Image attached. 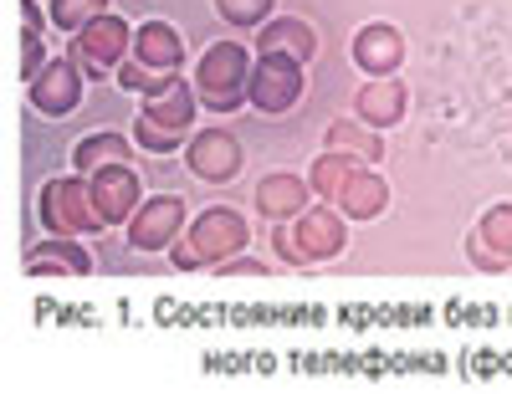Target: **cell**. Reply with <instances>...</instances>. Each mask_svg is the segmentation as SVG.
Wrapping results in <instances>:
<instances>
[{"mask_svg": "<svg viewBox=\"0 0 512 394\" xmlns=\"http://www.w3.org/2000/svg\"><path fill=\"white\" fill-rule=\"evenodd\" d=\"M195 108H200L195 82L175 77L164 93L144 98V113L134 118V144L144 154H175V149H185L195 139L190 134V128H195Z\"/></svg>", "mask_w": 512, "mask_h": 394, "instance_id": "1", "label": "cell"}, {"mask_svg": "<svg viewBox=\"0 0 512 394\" xmlns=\"http://www.w3.org/2000/svg\"><path fill=\"white\" fill-rule=\"evenodd\" d=\"M246 241H251V231H246L241 215L226 210V205H210V210L195 215L190 236L175 241V267H180V272H200V267L216 272L221 261H231V256L246 251Z\"/></svg>", "mask_w": 512, "mask_h": 394, "instance_id": "2", "label": "cell"}, {"mask_svg": "<svg viewBox=\"0 0 512 394\" xmlns=\"http://www.w3.org/2000/svg\"><path fill=\"white\" fill-rule=\"evenodd\" d=\"M195 98L200 108L210 113H236L246 103V87H251V57L246 47H236V41H221V47H210L195 67Z\"/></svg>", "mask_w": 512, "mask_h": 394, "instance_id": "3", "label": "cell"}, {"mask_svg": "<svg viewBox=\"0 0 512 394\" xmlns=\"http://www.w3.org/2000/svg\"><path fill=\"white\" fill-rule=\"evenodd\" d=\"M41 226H47L52 236H98V231H108L88 174H67V180H52L47 190H41Z\"/></svg>", "mask_w": 512, "mask_h": 394, "instance_id": "4", "label": "cell"}, {"mask_svg": "<svg viewBox=\"0 0 512 394\" xmlns=\"http://www.w3.org/2000/svg\"><path fill=\"white\" fill-rule=\"evenodd\" d=\"M128 52H134V31H128L123 16H98L93 26H82L72 36V62L88 72V77H103V72H118L128 62Z\"/></svg>", "mask_w": 512, "mask_h": 394, "instance_id": "5", "label": "cell"}, {"mask_svg": "<svg viewBox=\"0 0 512 394\" xmlns=\"http://www.w3.org/2000/svg\"><path fill=\"white\" fill-rule=\"evenodd\" d=\"M297 98H303V62H292L282 52H256L246 103L262 113H287V108H297Z\"/></svg>", "mask_w": 512, "mask_h": 394, "instance_id": "6", "label": "cell"}, {"mask_svg": "<svg viewBox=\"0 0 512 394\" xmlns=\"http://www.w3.org/2000/svg\"><path fill=\"white\" fill-rule=\"evenodd\" d=\"M287 231H292V246H297V267H308V261H333L338 251L349 246V221H344V210H338L333 200L308 205Z\"/></svg>", "mask_w": 512, "mask_h": 394, "instance_id": "7", "label": "cell"}, {"mask_svg": "<svg viewBox=\"0 0 512 394\" xmlns=\"http://www.w3.org/2000/svg\"><path fill=\"white\" fill-rule=\"evenodd\" d=\"M185 200L180 195H149L139 210H134V221H128V246L134 251H164V246H175V236L185 231Z\"/></svg>", "mask_w": 512, "mask_h": 394, "instance_id": "8", "label": "cell"}, {"mask_svg": "<svg viewBox=\"0 0 512 394\" xmlns=\"http://www.w3.org/2000/svg\"><path fill=\"white\" fill-rule=\"evenodd\" d=\"M466 256H472L482 272H507L512 267V200L482 210L477 231L466 236Z\"/></svg>", "mask_w": 512, "mask_h": 394, "instance_id": "9", "label": "cell"}, {"mask_svg": "<svg viewBox=\"0 0 512 394\" xmlns=\"http://www.w3.org/2000/svg\"><path fill=\"white\" fill-rule=\"evenodd\" d=\"M185 164L205 185H226V180L241 174V144L226 134V128H200V134L185 144Z\"/></svg>", "mask_w": 512, "mask_h": 394, "instance_id": "10", "label": "cell"}, {"mask_svg": "<svg viewBox=\"0 0 512 394\" xmlns=\"http://www.w3.org/2000/svg\"><path fill=\"white\" fill-rule=\"evenodd\" d=\"M26 98H31L36 113H52V118L72 113V108L82 103V67H77L72 57H52L47 72L26 87Z\"/></svg>", "mask_w": 512, "mask_h": 394, "instance_id": "11", "label": "cell"}, {"mask_svg": "<svg viewBox=\"0 0 512 394\" xmlns=\"http://www.w3.org/2000/svg\"><path fill=\"white\" fill-rule=\"evenodd\" d=\"M88 180H93V200H98L108 226H128V221H134V210L144 205V190H139L134 169H128V164H108V169L88 174Z\"/></svg>", "mask_w": 512, "mask_h": 394, "instance_id": "12", "label": "cell"}, {"mask_svg": "<svg viewBox=\"0 0 512 394\" xmlns=\"http://www.w3.org/2000/svg\"><path fill=\"white\" fill-rule=\"evenodd\" d=\"M405 62V36L390 26V21H369L359 36H354V67L364 77H395Z\"/></svg>", "mask_w": 512, "mask_h": 394, "instance_id": "13", "label": "cell"}, {"mask_svg": "<svg viewBox=\"0 0 512 394\" xmlns=\"http://www.w3.org/2000/svg\"><path fill=\"white\" fill-rule=\"evenodd\" d=\"M333 205L344 210V221H379V215L390 210V180H384L374 164H359L344 180V190L333 195Z\"/></svg>", "mask_w": 512, "mask_h": 394, "instance_id": "14", "label": "cell"}, {"mask_svg": "<svg viewBox=\"0 0 512 394\" xmlns=\"http://www.w3.org/2000/svg\"><path fill=\"white\" fill-rule=\"evenodd\" d=\"M308 180L303 174H287V169H277V174H267L262 185H256V210H262V221H277V226H287V221H297V215L308 210Z\"/></svg>", "mask_w": 512, "mask_h": 394, "instance_id": "15", "label": "cell"}, {"mask_svg": "<svg viewBox=\"0 0 512 394\" xmlns=\"http://www.w3.org/2000/svg\"><path fill=\"white\" fill-rule=\"evenodd\" d=\"M410 98H405V82L400 77H369L354 98V118L369 123V128H395L405 118Z\"/></svg>", "mask_w": 512, "mask_h": 394, "instance_id": "16", "label": "cell"}, {"mask_svg": "<svg viewBox=\"0 0 512 394\" xmlns=\"http://www.w3.org/2000/svg\"><path fill=\"white\" fill-rule=\"evenodd\" d=\"M26 272H31V277H47V272H62V277H88V272H93V256H88V246H82L77 236H52V241L31 246Z\"/></svg>", "mask_w": 512, "mask_h": 394, "instance_id": "17", "label": "cell"}, {"mask_svg": "<svg viewBox=\"0 0 512 394\" xmlns=\"http://www.w3.org/2000/svg\"><path fill=\"white\" fill-rule=\"evenodd\" d=\"M256 52H282V57L308 67L313 52H318V31L308 21H297V16H272L262 26V36H256Z\"/></svg>", "mask_w": 512, "mask_h": 394, "instance_id": "18", "label": "cell"}, {"mask_svg": "<svg viewBox=\"0 0 512 394\" xmlns=\"http://www.w3.org/2000/svg\"><path fill=\"white\" fill-rule=\"evenodd\" d=\"M134 57H139L144 67H159V72H180V62H185V41H180L175 26L144 21V26L134 31Z\"/></svg>", "mask_w": 512, "mask_h": 394, "instance_id": "19", "label": "cell"}, {"mask_svg": "<svg viewBox=\"0 0 512 394\" xmlns=\"http://www.w3.org/2000/svg\"><path fill=\"white\" fill-rule=\"evenodd\" d=\"M328 149L354 154L359 164H379V159H384V139H379V128H369V123H349V118L328 123Z\"/></svg>", "mask_w": 512, "mask_h": 394, "instance_id": "20", "label": "cell"}, {"mask_svg": "<svg viewBox=\"0 0 512 394\" xmlns=\"http://www.w3.org/2000/svg\"><path fill=\"white\" fill-rule=\"evenodd\" d=\"M128 159H134V149H128V139H118V134H88L72 149V169L77 174H98V169L128 164Z\"/></svg>", "mask_w": 512, "mask_h": 394, "instance_id": "21", "label": "cell"}, {"mask_svg": "<svg viewBox=\"0 0 512 394\" xmlns=\"http://www.w3.org/2000/svg\"><path fill=\"white\" fill-rule=\"evenodd\" d=\"M359 169V159L354 154H338V149H323L313 164H308V185L323 195V200H333L338 190H344V180Z\"/></svg>", "mask_w": 512, "mask_h": 394, "instance_id": "22", "label": "cell"}, {"mask_svg": "<svg viewBox=\"0 0 512 394\" xmlns=\"http://www.w3.org/2000/svg\"><path fill=\"white\" fill-rule=\"evenodd\" d=\"M113 77H118V87H128V93H144V98H154V93H164V87L175 82L180 72H159V67H144L139 57H128V62H123Z\"/></svg>", "mask_w": 512, "mask_h": 394, "instance_id": "23", "label": "cell"}, {"mask_svg": "<svg viewBox=\"0 0 512 394\" xmlns=\"http://www.w3.org/2000/svg\"><path fill=\"white\" fill-rule=\"evenodd\" d=\"M98 16H108V0H52V26L77 36L82 26H93Z\"/></svg>", "mask_w": 512, "mask_h": 394, "instance_id": "24", "label": "cell"}, {"mask_svg": "<svg viewBox=\"0 0 512 394\" xmlns=\"http://www.w3.org/2000/svg\"><path fill=\"white\" fill-rule=\"evenodd\" d=\"M272 6H277V0H216V11L231 26H267L272 21Z\"/></svg>", "mask_w": 512, "mask_h": 394, "instance_id": "25", "label": "cell"}, {"mask_svg": "<svg viewBox=\"0 0 512 394\" xmlns=\"http://www.w3.org/2000/svg\"><path fill=\"white\" fill-rule=\"evenodd\" d=\"M47 62H52L47 57V41H41L36 31H21V82L31 87L41 72H47Z\"/></svg>", "mask_w": 512, "mask_h": 394, "instance_id": "26", "label": "cell"}, {"mask_svg": "<svg viewBox=\"0 0 512 394\" xmlns=\"http://www.w3.org/2000/svg\"><path fill=\"white\" fill-rule=\"evenodd\" d=\"M221 277H267V261H251V256H231L216 267Z\"/></svg>", "mask_w": 512, "mask_h": 394, "instance_id": "27", "label": "cell"}, {"mask_svg": "<svg viewBox=\"0 0 512 394\" xmlns=\"http://www.w3.org/2000/svg\"><path fill=\"white\" fill-rule=\"evenodd\" d=\"M21 26H26V31H36V36L47 31V16H41L36 0H21Z\"/></svg>", "mask_w": 512, "mask_h": 394, "instance_id": "28", "label": "cell"}]
</instances>
